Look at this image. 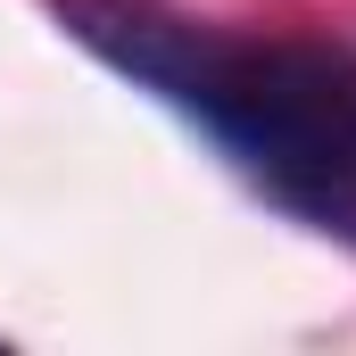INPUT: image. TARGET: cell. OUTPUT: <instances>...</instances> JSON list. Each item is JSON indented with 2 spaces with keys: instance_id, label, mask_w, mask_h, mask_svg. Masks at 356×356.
<instances>
[{
  "instance_id": "6da1fadb",
  "label": "cell",
  "mask_w": 356,
  "mask_h": 356,
  "mask_svg": "<svg viewBox=\"0 0 356 356\" xmlns=\"http://www.w3.org/2000/svg\"><path fill=\"white\" fill-rule=\"evenodd\" d=\"M58 25L191 116L273 207L356 241V33L241 42L149 0H58Z\"/></svg>"
}]
</instances>
